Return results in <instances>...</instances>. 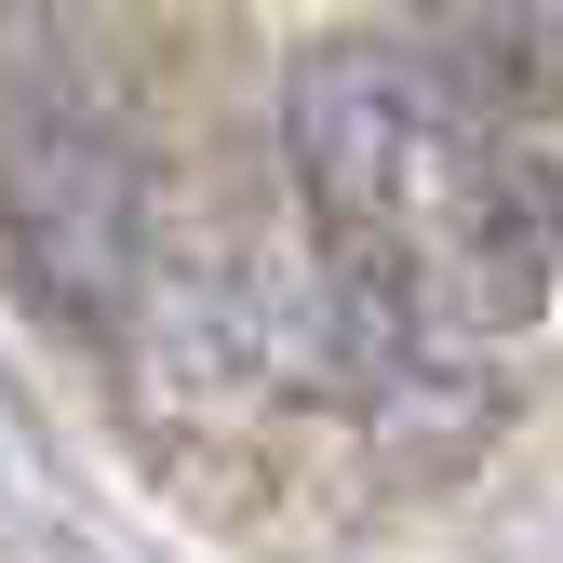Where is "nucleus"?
I'll return each mask as SVG.
<instances>
[{"instance_id":"obj_7","label":"nucleus","mask_w":563,"mask_h":563,"mask_svg":"<svg viewBox=\"0 0 563 563\" xmlns=\"http://www.w3.org/2000/svg\"><path fill=\"white\" fill-rule=\"evenodd\" d=\"M54 563H108V550H54Z\"/></svg>"},{"instance_id":"obj_2","label":"nucleus","mask_w":563,"mask_h":563,"mask_svg":"<svg viewBox=\"0 0 563 563\" xmlns=\"http://www.w3.org/2000/svg\"><path fill=\"white\" fill-rule=\"evenodd\" d=\"M456 95L402 41H309L282 67V175L309 201V242H416Z\"/></svg>"},{"instance_id":"obj_5","label":"nucleus","mask_w":563,"mask_h":563,"mask_svg":"<svg viewBox=\"0 0 563 563\" xmlns=\"http://www.w3.org/2000/svg\"><path fill=\"white\" fill-rule=\"evenodd\" d=\"M67 67H81V41H67L54 0H0V121H14L41 81H67Z\"/></svg>"},{"instance_id":"obj_1","label":"nucleus","mask_w":563,"mask_h":563,"mask_svg":"<svg viewBox=\"0 0 563 563\" xmlns=\"http://www.w3.org/2000/svg\"><path fill=\"white\" fill-rule=\"evenodd\" d=\"M0 255H14V296L81 349H121L148 322V255H162L148 148L95 54L0 121Z\"/></svg>"},{"instance_id":"obj_3","label":"nucleus","mask_w":563,"mask_h":563,"mask_svg":"<svg viewBox=\"0 0 563 563\" xmlns=\"http://www.w3.org/2000/svg\"><path fill=\"white\" fill-rule=\"evenodd\" d=\"M416 255L443 268V296H456V322L483 349L550 309V162H537V121H483V108L443 121Z\"/></svg>"},{"instance_id":"obj_6","label":"nucleus","mask_w":563,"mask_h":563,"mask_svg":"<svg viewBox=\"0 0 563 563\" xmlns=\"http://www.w3.org/2000/svg\"><path fill=\"white\" fill-rule=\"evenodd\" d=\"M0 497H14V416H0Z\"/></svg>"},{"instance_id":"obj_4","label":"nucleus","mask_w":563,"mask_h":563,"mask_svg":"<svg viewBox=\"0 0 563 563\" xmlns=\"http://www.w3.org/2000/svg\"><path fill=\"white\" fill-rule=\"evenodd\" d=\"M416 14V67L456 95V108H483V121H537V95H550V0H402Z\"/></svg>"}]
</instances>
